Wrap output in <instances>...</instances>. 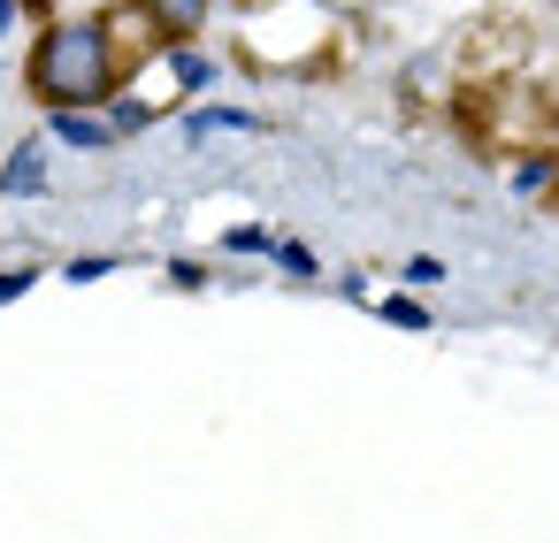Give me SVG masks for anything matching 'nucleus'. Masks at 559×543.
I'll list each match as a JSON object with an SVG mask.
<instances>
[{
	"label": "nucleus",
	"mask_w": 559,
	"mask_h": 543,
	"mask_svg": "<svg viewBox=\"0 0 559 543\" xmlns=\"http://www.w3.org/2000/svg\"><path fill=\"white\" fill-rule=\"evenodd\" d=\"M32 93L55 116H85L93 100H108L116 93V39H108V24H85V16L55 24L39 39V55H32Z\"/></svg>",
	"instance_id": "f257e3e1"
},
{
	"label": "nucleus",
	"mask_w": 559,
	"mask_h": 543,
	"mask_svg": "<svg viewBox=\"0 0 559 543\" xmlns=\"http://www.w3.org/2000/svg\"><path fill=\"white\" fill-rule=\"evenodd\" d=\"M139 9H146V24H154L162 39H192L200 16H207V0H139Z\"/></svg>",
	"instance_id": "f03ea898"
},
{
	"label": "nucleus",
	"mask_w": 559,
	"mask_h": 543,
	"mask_svg": "<svg viewBox=\"0 0 559 543\" xmlns=\"http://www.w3.org/2000/svg\"><path fill=\"white\" fill-rule=\"evenodd\" d=\"M47 184V146H16V161L0 169V192H39Z\"/></svg>",
	"instance_id": "7ed1b4c3"
},
{
	"label": "nucleus",
	"mask_w": 559,
	"mask_h": 543,
	"mask_svg": "<svg viewBox=\"0 0 559 543\" xmlns=\"http://www.w3.org/2000/svg\"><path fill=\"white\" fill-rule=\"evenodd\" d=\"M55 138H62V146H108L116 131H108L100 116H55Z\"/></svg>",
	"instance_id": "20e7f679"
},
{
	"label": "nucleus",
	"mask_w": 559,
	"mask_h": 543,
	"mask_svg": "<svg viewBox=\"0 0 559 543\" xmlns=\"http://www.w3.org/2000/svg\"><path fill=\"white\" fill-rule=\"evenodd\" d=\"M215 131H261L253 116H238V108H207V116H192L185 123V138H215Z\"/></svg>",
	"instance_id": "39448f33"
},
{
	"label": "nucleus",
	"mask_w": 559,
	"mask_h": 543,
	"mask_svg": "<svg viewBox=\"0 0 559 543\" xmlns=\"http://www.w3.org/2000/svg\"><path fill=\"white\" fill-rule=\"evenodd\" d=\"M513 184H521V192H544V184H551V161H544V154H536V161H521V169H513Z\"/></svg>",
	"instance_id": "423d86ee"
},
{
	"label": "nucleus",
	"mask_w": 559,
	"mask_h": 543,
	"mask_svg": "<svg viewBox=\"0 0 559 543\" xmlns=\"http://www.w3.org/2000/svg\"><path fill=\"white\" fill-rule=\"evenodd\" d=\"M383 322H399V329H421V322H429V314H421V306H414V299H383Z\"/></svg>",
	"instance_id": "0eeeda50"
},
{
	"label": "nucleus",
	"mask_w": 559,
	"mask_h": 543,
	"mask_svg": "<svg viewBox=\"0 0 559 543\" xmlns=\"http://www.w3.org/2000/svg\"><path fill=\"white\" fill-rule=\"evenodd\" d=\"M177 85H192V93H200V85H207V62H200V55H177Z\"/></svg>",
	"instance_id": "6e6552de"
},
{
	"label": "nucleus",
	"mask_w": 559,
	"mask_h": 543,
	"mask_svg": "<svg viewBox=\"0 0 559 543\" xmlns=\"http://www.w3.org/2000/svg\"><path fill=\"white\" fill-rule=\"evenodd\" d=\"M230 253H269V230H230Z\"/></svg>",
	"instance_id": "1a4fd4ad"
},
{
	"label": "nucleus",
	"mask_w": 559,
	"mask_h": 543,
	"mask_svg": "<svg viewBox=\"0 0 559 543\" xmlns=\"http://www.w3.org/2000/svg\"><path fill=\"white\" fill-rule=\"evenodd\" d=\"M437 276H444V261H429V253H421V261H406V283H437Z\"/></svg>",
	"instance_id": "9d476101"
},
{
	"label": "nucleus",
	"mask_w": 559,
	"mask_h": 543,
	"mask_svg": "<svg viewBox=\"0 0 559 543\" xmlns=\"http://www.w3.org/2000/svg\"><path fill=\"white\" fill-rule=\"evenodd\" d=\"M24 283H32V276H0V299H16V291H24Z\"/></svg>",
	"instance_id": "9b49d317"
},
{
	"label": "nucleus",
	"mask_w": 559,
	"mask_h": 543,
	"mask_svg": "<svg viewBox=\"0 0 559 543\" xmlns=\"http://www.w3.org/2000/svg\"><path fill=\"white\" fill-rule=\"evenodd\" d=\"M9 24H16V0H0V32H9Z\"/></svg>",
	"instance_id": "f8f14e48"
}]
</instances>
